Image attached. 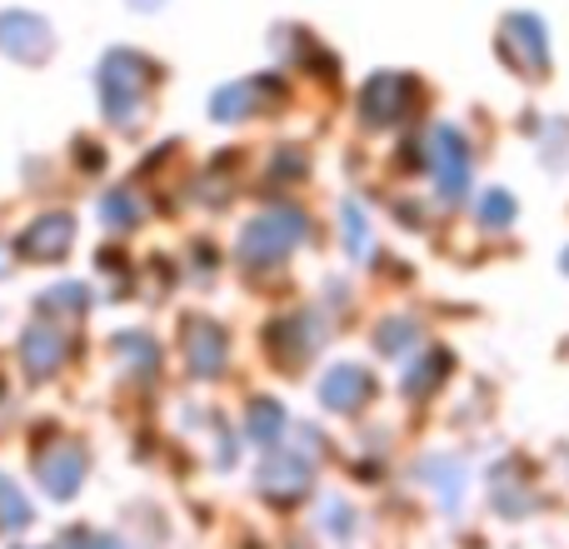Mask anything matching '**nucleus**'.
Masks as SVG:
<instances>
[{
	"instance_id": "9b49d317",
	"label": "nucleus",
	"mask_w": 569,
	"mask_h": 549,
	"mask_svg": "<svg viewBox=\"0 0 569 549\" xmlns=\"http://www.w3.org/2000/svg\"><path fill=\"white\" fill-rule=\"evenodd\" d=\"M66 350H70L66 335H60L50 320H40L36 330L26 335V370L36 375V380H50V375L66 365Z\"/></svg>"
},
{
	"instance_id": "20e7f679",
	"label": "nucleus",
	"mask_w": 569,
	"mask_h": 549,
	"mask_svg": "<svg viewBox=\"0 0 569 549\" xmlns=\"http://www.w3.org/2000/svg\"><path fill=\"white\" fill-rule=\"evenodd\" d=\"M300 240H305V220L295 216V210H270V216H260L256 226L240 236V256H246L250 266H270V260L290 256Z\"/></svg>"
},
{
	"instance_id": "f257e3e1",
	"label": "nucleus",
	"mask_w": 569,
	"mask_h": 549,
	"mask_svg": "<svg viewBox=\"0 0 569 549\" xmlns=\"http://www.w3.org/2000/svg\"><path fill=\"white\" fill-rule=\"evenodd\" d=\"M495 50L500 60L515 70V76H545L550 70V30L535 10H515V16L500 20V36H495Z\"/></svg>"
},
{
	"instance_id": "f8f14e48",
	"label": "nucleus",
	"mask_w": 569,
	"mask_h": 549,
	"mask_svg": "<svg viewBox=\"0 0 569 549\" xmlns=\"http://www.w3.org/2000/svg\"><path fill=\"white\" fill-rule=\"evenodd\" d=\"M320 395L330 410H360V405L370 400V375H365L360 365H335L320 380Z\"/></svg>"
},
{
	"instance_id": "39448f33",
	"label": "nucleus",
	"mask_w": 569,
	"mask_h": 549,
	"mask_svg": "<svg viewBox=\"0 0 569 549\" xmlns=\"http://www.w3.org/2000/svg\"><path fill=\"white\" fill-rule=\"evenodd\" d=\"M430 170L440 180L445 200H460L465 196V180H470V146L455 126H440L430 136Z\"/></svg>"
},
{
	"instance_id": "6e6552de",
	"label": "nucleus",
	"mask_w": 569,
	"mask_h": 549,
	"mask_svg": "<svg viewBox=\"0 0 569 549\" xmlns=\"http://www.w3.org/2000/svg\"><path fill=\"white\" fill-rule=\"evenodd\" d=\"M70 236H76V220L70 216H40L36 226L20 236V256L36 260V266H50V260H60L70 250Z\"/></svg>"
},
{
	"instance_id": "ddd939ff",
	"label": "nucleus",
	"mask_w": 569,
	"mask_h": 549,
	"mask_svg": "<svg viewBox=\"0 0 569 549\" xmlns=\"http://www.w3.org/2000/svg\"><path fill=\"white\" fill-rule=\"evenodd\" d=\"M305 485H310V475H305L300 460H270L266 475H260V490L270 495V500H295V495H305Z\"/></svg>"
},
{
	"instance_id": "9d476101",
	"label": "nucleus",
	"mask_w": 569,
	"mask_h": 549,
	"mask_svg": "<svg viewBox=\"0 0 569 549\" xmlns=\"http://www.w3.org/2000/svg\"><path fill=\"white\" fill-rule=\"evenodd\" d=\"M186 350H190V370L196 375H220L226 370L230 340L216 320H196V325H186Z\"/></svg>"
},
{
	"instance_id": "4468645a",
	"label": "nucleus",
	"mask_w": 569,
	"mask_h": 549,
	"mask_svg": "<svg viewBox=\"0 0 569 549\" xmlns=\"http://www.w3.org/2000/svg\"><path fill=\"white\" fill-rule=\"evenodd\" d=\"M250 440L256 445H280V430H284V410L276 400H256L250 405Z\"/></svg>"
},
{
	"instance_id": "4be33fe9",
	"label": "nucleus",
	"mask_w": 569,
	"mask_h": 549,
	"mask_svg": "<svg viewBox=\"0 0 569 549\" xmlns=\"http://www.w3.org/2000/svg\"><path fill=\"white\" fill-rule=\"evenodd\" d=\"M565 266H569V256H565Z\"/></svg>"
},
{
	"instance_id": "6ab92c4d",
	"label": "nucleus",
	"mask_w": 569,
	"mask_h": 549,
	"mask_svg": "<svg viewBox=\"0 0 569 549\" xmlns=\"http://www.w3.org/2000/svg\"><path fill=\"white\" fill-rule=\"evenodd\" d=\"M106 220L110 226H136V206H130V196H110L106 200Z\"/></svg>"
},
{
	"instance_id": "1a4fd4ad",
	"label": "nucleus",
	"mask_w": 569,
	"mask_h": 549,
	"mask_svg": "<svg viewBox=\"0 0 569 549\" xmlns=\"http://www.w3.org/2000/svg\"><path fill=\"white\" fill-rule=\"evenodd\" d=\"M270 100H276V80L260 76V80H240V86L216 90L210 110H216V120H246V116H256V110H266Z\"/></svg>"
},
{
	"instance_id": "412c9836",
	"label": "nucleus",
	"mask_w": 569,
	"mask_h": 549,
	"mask_svg": "<svg viewBox=\"0 0 569 549\" xmlns=\"http://www.w3.org/2000/svg\"><path fill=\"white\" fill-rule=\"evenodd\" d=\"M345 226H350V250H365V220H360V210H345Z\"/></svg>"
},
{
	"instance_id": "f03ea898",
	"label": "nucleus",
	"mask_w": 569,
	"mask_h": 549,
	"mask_svg": "<svg viewBox=\"0 0 569 549\" xmlns=\"http://www.w3.org/2000/svg\"><path fill=\"white\" fill-rule=\"evenodd\" d=\"M150 60L146 56H136V50H116V56L106 60V76H100V90H106V110H110V120H136V110H140V96L150 90Z\"/></svg>"
},
{
	"instance_id": "0eeeda50",
	"label": "nucleus",
	"mask_w": 569,
	"mask_h": 549,
	"mask_svg": "<svg viewBox=\"0 0 569 549\" xmlns=\"http://www.w3.org/2000/svg\"><path fill=\"white\" fill-rule=\"evenodd\" d=\"M0 50H6V56H16V60L50 56V26L40 16L10 10V16H0Z\"/></svg>"
},
{
	"instance_id": "dca6fc26",
	"label": "nucleus",
	"mask_w": 569,
	"mask_h": 549,
	"mask_svg": "<svg viewBox=\"0 0 569 549\" xmlns=\"http://www.w3.org/2000/svg\"><path fill=\"white\" fill-rule=\"evenodd\" d=\"M116 355H126V365H136V370L156 365V345H150L146 335H116Z\"/></svg>"
},
{
	"instance_id": "423d86ee",
	"label": "nucleus",
	"mask_w": 569,
	"mask_h": 549,
	"mask_svg": "<svg viewBox=\"0 0 569 549\" xmlns=\"http://www.w3.org/2000/svg\"><path fill=\"white\" fill-rule=\"evenodd\" d=\"M80 475H86V455L70 440H50L46 450L36 455V480L46 485L56 500H70L80 490Z\"/></svg>"
},
{
	"instance_id": "2eb2a0df",
	"label": "nucleus",
	"mask_w": 569,
	"mask_h": 549,
	"mask_svg": "<svg viewBox=\"0 0 569 549\" xmlns=\"http://www.w3.org/2000/svg\"><path fill=\"white\" fill-rule=\"evenodd\" d=\"M30 525V505H26V495L16 490V485L0 475V530H26Z\"/></svg>"
},
{
	"instance_id": "a211bd4d",
	"label": "nucleus",
	"mask_w": 569,
	"mask_h": 549,
	"mask_svg": "<svg viewBox=\"0 0 569 549\" xmlns=\"http://www.w3.org/2000/svg\"><path fill=\"white\" fill-rule=\"evenodd\" d=\"M440 375H445V355H440V350H435V355H430V360H425V365H420V370H410V395H420V390H425V385H435V380H440Z\"/></svg>"
},
{
	"instance_id": "aec40b11",
	"label": "nucleus",
	"mask_w": 569,
	"mask_h": 549,
	"mask_svg": "<svg viewBox=\"0 0 569 549\" xmlns=\"http://www.w3.org/2000/svg\"><path fill=\"white\" fill-rule=\"evenodd\" d=\"M66 549H120L110 535H90V530H80V535H70Z\"/></svg>"
},
{
	"instance_id": "7ed1b4c3",
	"label": "nucleus",
	"mask_w": 569,
	"mask_h": 549,
	"mask_svg": "<svg viewBox=\"0 0 569 549\" xmlns=\"http://www.w3.org/2000/svg\"><path fill=\"white\" fill-rule=\"evenodd\" d=\"M415 100H420V86H415L410 76L380 70V76L360 90V116H365V126L385 130V126H400V120L415 110Z\"/></svg>"
},
{
	"instance_id": "f3484780",
	"label": "nucleus",
	"mask_w": 569,
	"mask_h": 549,
	"mask_svg": "<svg viewBox=\"0 0 569 549\" xmlns=\"http://www.w3.org/2000/svg\"><path fill=\"white\" fill-rule=\"evenodd\" d=\"M480 216H485V226H510V220H515V200L505 196V190H490V196H485V206H480Z\"/></svg>"
}]
</instances>
